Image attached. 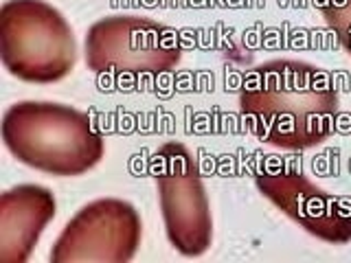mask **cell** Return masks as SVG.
<instances>
[{
    "label": "cell",
    "instance_id": "6da1fadb",
    "mask_svg": "<svg viewBox=\"0 0 351 263\" xmlns=\"http://www.w3.org/2000/svg\"><path fill=\"white\" fill-rule=\"evenodd\" d=\"M239 112L250 134L281 149H310L336 132L338 88L329 71L272 60L244 75Z\"/></svg>",
    "mask_w": 351,
    "mask_h": 263
},
{
    "label": "cell",
    "instance_id": "8992f818",
    "mask_svg": "<svg viewBox=\"0 0 351 263\" xmlns=\"http://www.w3.org/2000/svg\"><path fill=\"white\" fill-rule=\"evenodd\" d=\"M143 239V219L130 202L101 197L77 211L49 259L53 263H128L134 259Z\"/></svg>",
    "mask_w": 351,
    "mask_h": 263
},
{
    "label": "cell",
    "instance_id": "9c48e42d",
    "mask_svg": "<svg viewBox=\"0 0 351 263\" xmlns=\"http://www.w3.org/2000/svg\"><path fill=\"white\" fill-rule=\"evenodd\" d=\"M312 5L351 58V0H312Z\"/></svg>",
    "mask_w": 351,
    "mask_h": 263
},
{
    "label": "cell",
    "instance_id": "5b68a950",
    "mask_svg": "<svg viewBox=\"0 0 351 263\" xmlns=\"http://www.w3.org/2000/svg\"><path fill=\"white\" fill-rule=\"evenodd\" d=\"M84 58L97 75H162L182 58L178 31L143 16L114 14L86 31Z\"/></svg>",
    "mask_w": 351,
    "mask_h": 263
},
{
    "label": "cell",
    "instance_id": "7a4b0ae2",
    "mask_svg": "<svg viewBox=\"0 0 351 263\" xmlns=\"http://www.w3.org/2000/svg\"><path fill=\"white\" fill-rule=\"evenodd\" d=\"M3 140L18 162L58 178L90 171L106 151L104 136L90 116L55 101L9 105L3 114Z\"/></svg>",
    "mask_w": 351,
    "mask_h": 263
},
{
    "label": "cell",
    "instance_id": "ba28073f",
    "mask_svg": "<svg viewBox=\"0 0 351 263\" xmlns=\"http://www.w3.org/2000/svg\"><path fill=\"white\" fill-rule=\"evenodd\" d=\"M55 211V195L40 184H18L0 195V263H27Z\"/></svg>",
    "mask_w": 351,
    "mask_h": 263
},
{
    "label": "cell",
    "instance_id": "52a82bcc",
    "mask_svg": "<svg viewBox=\"0 0 351 263\" xmlns=\"http://www.w3.org/2000/svg\"><path fill=\"white\" fill-rule=\"evenodd\" d=\"M259 193L305 233L327 244L351 241V206L294 169L259 171Z\"/></svg>",
    "mask_w": 351,
    "mask_h": 263
},
{
    "label": "cell",
    "instance_id": "3957f363",
    "mask_svg": "<svg viewBox=\"0 0 351 263\" xmlns=\"http://www.w3.org/2000/svg\"><path fill=\"white\" fill-rule=\"evenodd\" d=\"M0 60L20 82L55 84L77 62L73 27L47 0H5L0 9Z\"/></svg>",
    "mask_w": 351,
    "mask_h": 263
},
{
    "label": "cell",
    "instance_id": "277c9868",
    "mask_svg": "<svg viewBox=\"0 0 351 263\" xmlns=\"http://www.w3.org/2000/svg\"><path fill=\"white\" fill-rule=\"evenodd\" d=\"M149 173L169 244L182 257H202L213 244V215L193 153L178 140L165 142L152 156Z\"/></svg>",
    "mask_w": 351,
    "mask_h": 263
}]
</instances>
